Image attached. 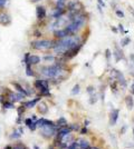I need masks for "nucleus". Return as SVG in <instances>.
Instances as JSON below:
<instances>
[{
	"mask_svg": "<svg viewBox=\"0 0 134 149\" xmlns=\"http://www.w3.org/2000/svg\"><path fill=\"white\" fill-rule=\"evenodd\" d=\"M97 3L102 7V8H105V2H104L103 0H97Z\"/></svg>",
	"mask_w": 134,
	"mask_h": 149,
	"instance_id": "79ce46f5",
	"label": "nucleus"
},
{
	"mask_svg": "<svg viewBox=\"0 0 134 149\" xmlns=\"http://www.w3.org/2000/svg\"><path fill=\"white\" fill-rule=\"evenodd\" d=\"M5 149H13V146L8 145V146H6V147H5Z\"/></svg>",
	"mask_w": 134,
	"mask_h": 149,
	"instance_id": "de8ad7c7",
	"label": "nucleus"
},
{
	"mask_svg": "<svg viewBox=\"0 0 134 149\" xmlns=\"http://www.w3.org/2000/svg\"><path fill=\"white\" fill-rule=\"evenodd\" d=\"M37 109L40 115H46L48 112V106L45 101H39L37 104Z\"/></svg>",
	"mask_w": 134,
	"mask_h": 149,
	"instance_id": "dca6fc26",
	"label": "nucleus"
},
{
	"mask_svg": "<svg viewBox=\"0 0 134 149\" xmlns=\"http://www.w3.org/2000/svg\"><path fill=\"white\" fill-rule=\"evenodd\" d=\"M133 137H134V128H133Z\"/></svg>",
	"mask_w": 134,
	"mask_h": 149,
	"instance_id": "603ef678",
	"label": "nucleus"
},
{
	"mask_svg": "<svg viewBox=\"0 0 134 149\" xmlns=\"http://www.w3.org/2000/svg\"><path fill=\"white\" fill-rule=\"evenodd\" d=\"M40 97H41V96H38L37 98H35V99H32V100H28V101L24 102V104H22V106L25 107L26 109H30V108H34V107H36V106H37V104H38L39 101H40Z\"/></svg>",
	"mask_w": 134,
	"mask_h": 149,
	"instance_id": "2eb2a0df",
	"label": "nucleus"
},
{
	"mask_svg": "<svg viewBox=\"0 0 134 149\" xmlns=\"http://www.w3.org/2000/svg\"><path fill=\"white\" fill-rule=\"evenodd\" d=\"M86 20H87L86 15H85L84 13H77V15H75V16H73V17L70 18V22L76 24V25L82 29L84 26H85V24H86Z\"/></svg>",
	"mask_w": 134,
	"mask_h": 149,
	"instance_id": "0eeeda50",
	"label": "nucleus"
},
{
	"mask_svg": "<svg viewBox=\"0 0 134 149\" xmlns=\"http://www.w3.org/2000/svg\"><path fill=\"white\" fill-rule=\"evenodd\" d=\"M88 124H89L88 120H85V121H84V126H85V127H87V126H88Z\"/></svg>",
	"mask_w": 134,
	"mask_h": 149,
	"instance_id": "49530a36",
	"label": "nucleus"
},
{
	"mask_svg": "<svg viewBox=\"0 0 134 149\" xmlns=\"http://www.w3.org/2000/svg\"><path fill=\"white\" fill-rule=\"evenodd\" d=\"M120 116V110L119 109H112L109 112V126H115L117 123V119Z\"/></svg>",
	"mask_w": 134,
	"mask_h": 149,
	"instance_id": "9d476101",
	"label": "nucleus"
},
{
	"mask_svg": "<svg viewBox=\"0 0 134 149\" xmlns=\"http://www.w3.org/2000/svg\"><path fill=\"white\" fill-rule=\"evenodd\" d=\"M115 13H116V16H117V17H120V18H124V13H123L122 10L116 9V10H115Z\"/></svg>",
	"mask_w": 134,
	"mask_h": 149,
	"instance_id": "c9c22d12",
	"label": "nucleus"
},
{
	"mask_svg": "<svg viewBox=\"0 0 134 149\" xmlns=\"http://www.w3.org/2000/svg\"><path fill=\"white\" fill-rule=\"evenodd\" d=\"M11 24V18H10V16L8 15L7 13H0V25L1 26H9Z\"/></svg>",
	"mask_w": 134,
	"mask_h": 149,
	"instance_id": "f8f14e48",
	"label": "nucleus"
},
{
	"mask_svg": "<svg viewBox=\"0 0 134 149\" xmlns=\"http://www.w3.org/2000/svg\"><path fill=\"white\" fill-rule=\"evenodd\" d=\"M13 149H27V147H26L25 145H22L21 143H18L13 146Z\"/></svg>",
	"mask_w": 134,
	"mask_h": 149,
	"instance_id": "473e14b6",
	"label": "nucleus"
},
{
	"mask_svg": "<svg viewBox=\"0 0 134 149\" xmlns=\"http://www.w3.org/2000/svg\"><path fill=\"white\" fill-rule=\"evenodd\" d=\"M45 61H49V62H55L56 61V57L55 56H51V55H46V56L43 58Z\"/></svg>",
	"mask_w": 134,
	"mask_h": 149,
	"instance_id": "c85d7f7f",
	"label": "nucleus"
},
{
	"mask_svg": "<svg viewBox=\"0 0 134 149\" xmlns=\"http://www.w3.org/2000/svg\"><path fill=\"white\" fill-rule=\"evenodd\" d=\"M27 149H29V148H28V147H27Z\"/></svg>",
	"mask_w": 134,
	"mask_h": 149,
	"instance_id": "5fc2aeb1",
	"label": "nucleus"
},
{
	"mask_svg": "<svg viewBox=\"0 0 134 149\" xmlns=\"http://www.w3.org/2000/svg\"><path fill=\"white\" fill-rule=\"evenodd\" d=\"M56 125H57V128H64V127H67L68 126V123H67V119L65 117H59L58 120L56 121Z\"/></svg>",
	"mask_w": 134,
	"mask_h": 149,
	"instance_id": "4be33fe9",
	"label": "nucleus"
},
{
	"mask_svg": "<svg viewBox=\"0 0 134 149\" xmlns=\"http://www.w3.org/2000/svg\"><path fill=\"white\" fill-rule=\"evenodd\" d=\"M111 78H113V79H115V80L117 81L119 86H120L123 90L126 89V87H128V82H126V79H125V77H124V74H123L122 71L113 68L112 70H111Z\"/></svg>",
	"mask_w": 134,
	"mask_h": 149,
	"instance_id": "39448f33",
	"label": "nucleus"
},
{
	"mask_svg": "<svg viewBox=\"0 0 134 149\" xmlns=\"http://www.w3.org/2000/svg\"><path fill=\"white\" fill-rule=\"evenodd\" d=\"M7 1H8V0H0V9H2L4 7L6 6Z\"/></svg>",
	"mask_w": 134,
	"mask_h": 149,
	"instance_id": "58836bf2",
	"label": "nucleus"
},
{
	"mask_svg": "<svg viewBox=\"0 0 134 149\" xmlns=\"http://www.w3.org/2000/svg\"><path fill=\"white\" fill-rule=\"evenodd\" d=\"M111 29H112V31H114V32H117V29H116V28H114V27H112V28H111Z\"/></svg>",
	"mask_w": 134,
	"mask_h": 149,
	"instance_id": "09e8293b",
	"label": "nucleus"
},
{
	"mask_svg": "<svg viewBox=\"0 0 134 149\" xmlns=\"http://www.w3.org/2000/svg\"><path fill=\"white\" fill-rule=\"evenodd\" d=\"M30 1H32V2H37V1H40V0H30Z\"/></svg>",
	"mask_w": 134,
	"mask_h": 149,
	"instance_id": "8fccbe9b",
	"label": "nucleus"
},
{
	"mask_svg": "<svg viewBox=\"0 0 134 149\" xmlns=\"http://www.w3.org/2000/svg\"><path fill=\"white\" fill-rule=\"evenodd\" d=\"M66 11H67L66 8H58V7H56V8L53 10L51 17H53V19H58L59 17L64 16L65 13H66Z\"/></svg>",
	"mask_w": 134,
	"mask_h": 149,
	"instance_id": "4468645a",
	"label": "nucleus"
},
{
	"mask_svg": "<svg viewBox=\"0 0 134 149\" xmlns=\"http://www.w3.org/2000/svg\"><path fill=\"white\" fill-rule=\"evenodd\" d=\"M9 100L11 101V102H18V101H21V100H24L26 96L25 95H22V93H13V91H9L8 90V96H7Z\"/></svg>",
	"mask_w": 134,
	"mask_h": 149,
	"instance_id": "1a4fd4ad",
	"label": "nucleus"
},
{
	"mask_svg": "<svg viewBox=\"0 0 134 149\" xmlns=\"http://www.w3.org/2000/svg\"><path fill=\"white\" fill-rule=\"evenodd\" d=\"M77 145L79 146V148L81 149H92V146L89 145V143L87 140H85L83 138H79V139H77L76 140Z\"/></svg>",
	"mask_w": 134,
	"mask_h": 149,
	"instance_id": "6ab92c4d",
	"label": "nucleus"
},
{
	"mask_svg": "<svg viewBox=\"0 0 134 149\" xmlns=\"http://www.w3.org/2000/svg\"><path fill=\"white\" fill-rule=\"evenodd\" d=\"M40 60H41V58L39 56H37V55H30L26 65L29 63V65H32V66H35V65H38L39 62H40Z\"/></svg>",
	"mask_w": 134,
	"mask_h": 149,
	"instance_id": "a211bd4d",
	"label": "nucleus"
},
{
	"mask_svg": "<svg viewBox=\"0 0 134 149\" xmlns=\"http://www.w3.org/2000/svg\"><path fill=\"white\" fill-rule=\"evenodd\" d=\"M26 74L28 76V77H35V72H34V70L32 68V65H26Z\"/></svg>",
	"mask_w": 134,
	"mask_h": 149,
	"instance_id": "393cba45",
	"label": "nucleus"
},
{
	"mask_svg": "<svg viewBox=\"0 0 134 149\" xmlns=\"http://www.w3.org/2000/svg\"><path fill=\"white\" fill-rule=\"evenodd\" d=\"M66 149H81V148H79V146L77 145L76 141H74V143H70L69 146H68V147H67Z\"/></svg>",
	"mask_w": 134,
	"mask_h": 149,
	"instance_id": "72a5a7b5",
	"label": "nucleus"
},
{
	"mask_svg": "<svg viewBox=\"0 0 134 149\" xmlns=\"http://www.w3.org/2000/svg\"><path fill=\"white\" fill-rule=\"evenodd\" d=\"M57 130H58L57 125H56V123H55V124L43 126V127L40 128V134H41V136L44 137V138L49 139V138H51V137L56 136Z\"/></svg>",
	"mask_w": 134,
	"mask_h": 149,
	"instance_id": "423d86ee",
	"label": "nucleus"
},
{
	"mask_svg": "<svg viewBox=\"0 0 134 149\" xmlns=\"http://www.w3.org/2000/svg\"><path fill=\"white\" fill-rule=\"evenodd\" d=\"M21 136H22V135H21L19 131H18V129H13V132H11V135H10V139L17 140V139H19Z\"/></svg>",
	"mask_w": 134,
	"mask_h": 149,
	"instance_id": "b1692460",
	"label": "nucleus"
},
{
	"mask_svg": "<svg viewBox=\"0 0 134 149\" xmlns=\"http://www.w3.org/2000/svg\"><path fill=\"white\" fill-rule=\"evenodd\" d=\"M111 56H112L111 50H109V49L105 50V57H106V60H107V61H109V58H111Z\"/></svg>",
	"mask_w": 134,
	"mask_h": 149,
	"instance_id": "f704fd0d",
	"label": "nucleus"
},
{
	"mask_svg": "<svg viewBox=\"0 0 134 149\" xmlns=\"http://www.w3.org/2000/svg\"><path fill=\"white\" fill-rule=\"evenodd\" d=\"M130 42H131V39H130V37H124L121 40L122 47H126L128 45H130Z\"/></svg>",
	"mask_w": 134,
	"mask_h": 149,
	"instance_id": "c756f323",
	"label": "nucleus"
},
{
	"mask_svg": "<svg viewBox=\"0 0 134 149\" xmlns=\"http://www.w3.org/2000/svg\"><path fill=\"white\" fill-rule=\"evenodd\" d=\"M68 35L69 33H68V31L66 30V28H62V29H57V30L54 31V36H55V38H57V39H62V38L66 37Z\"/></svg>",
	"mask_w": 134,
	"mask_h": 149,
	"instance_id": "f3484780",
	"label": "nucleus"
},
{
	"mask_svg": "<svg viewBox=\"0 0 134 149\" xmlns=\"http://www.w3.org/2000/svg\"><path fill=\"white\" fill-rule=\"evenodd\" d=\"M25 107H24V106H20V107H18V108H17V111H18V117H21V116H22V113H24V112H25Z\"/></svg>",
	"mask_w": 134,
	"mask_h": 149,
	"instance_id": "2f4dec72",
	"label": "nucleus"
},
{
	"mask_svg": "<svg viewBox=\"0 0 134 149\" xmlns=\"http://www.w3.org/2000/svg\"><path fill=\"white\" fill-rule=\"evenodd\" d=\"M35 88L40 91V96L46 97V96H51V91H49V80L47 79H37L34 82Z\"/></svg>",
	"mask_w": 134,
	"mask_h": 149,
	"instance_id": "20e7f679",
	"label": "nucleus"
},
{
	"mask_svg": "<svg viewBox=\"0 0 134 149\" xmlns=\"http://www.w3.org/2000/svg\"><path fill=\"white\" fill-rule=\"evenodd\" d=\"M111 80L112 82L109 84V87H111V90H112V93H117V90H119V84H117V81L113 79V78H111Z\"/></svg>",
	"mask_w": 134,
	"mask_h": 149,
	"instance_id": "5701e85b",
	"label": "nucleus"
},
{
	"mask_svg": "<svg viewBox=\"0 0 134 149\" xmlns=\"http://www.w3.org/2000/svg\"><path fill=\"white\" fill-rule=\"evenodd\" d=\"M126 129H128V126H126V125H124V126L121 128V130H120V134H121V135H124V134H125V131H126Z\"/></svg>",
	"mask_w": 134,
	"mask_h": 149,
	"instance_id": "4c0bfd02",
	"label": "nucleus"
},
{
	"mask_svg": "<svg viewBox=\"0 0 134 149\" xmlns=\"http://www.w3.org/2000/svg\"><path fill=\"white\" fill-rule=\"evenodd\" d=\"M82 47H83V42L79 45H77V46H75V47H73V48H70V49L64 55V57L67 59V60H69V59H72V58H74V57L79 52V50L82 49Z\"/></svg>",
	"mask_w": 134,
	"mask_h": 149,
	"instance_id": "6e6552de",
	"label": "nucleus"
},
{
	"mask_svg": "<svg viewBox=\"0 0 134 149\" xmlns=\"http://www.w3.org/2000/svg\"><path fill=\"white\" fill-rule=\"evenodd\" d=\"M40 74L46 79H54V80L62 81L66 76V68L64 65L55 62L49 66H45L40 69Z\"/></svg>",
	"mask_w": 134,
	"mask_h": 149,
	"instance_id": "f03ea898",
	"label": "nucleus"
},
{
	"mask_svg": "<svg viewBox=\"0 0 134 149\" xmlns=\"http://www.w3.org/2000/svg\"><path fill=\"white\" fill-rule=\"evenodd\" d=\"M131 93L134 95V80H133V82H132V85H131Z\"/></svg>",
	"mask_w": 134,
	"mask_h": 149,
	"instance_id": "37998d69",
	"label": "nucleus"
},
{
	"mask_svg": "<svg viewBox=\"0 0 134 149\" xmlns=\"http://www.w3.org/2000/svg\"><path fill=\"white\" fill-rule=\"evenodd\" d=\"M79 91H81V86H79L78 84H76V85L73 87V89H72V95H73V96H76V95L79 93Z\"/></svg>",
	"mask_w": 134,
	"mask_h": 149,
	"instance_id": "cd10ccee",
	"label": "nucleus"
},
{
	"mask_svg": "<svg viewBox=\"0 0 134 149\" xmlns=\"http://www.w3.org/2000/svg\"><path fill=\"white\" fill-rule=\"evenodd\" d=\"M47 16V11H46V8L44 6H37L36 7V17L38 20H44Z\"/></svg>",
	"mask_w": 134,
	"mask_h": 149,
	"instance_id": "9b49d317",
	"label": "nucleus"
},
{
	"mask_svg": "<svg viewBox=\"0 0 134 149\" xmlns=\"http://www.w3.org/2000/svg\"><path fill=\"white\" fill-rule=\"evenodd\" d=\"M56 41H53L49 39H39V40H35L30 42V48L35 50H40V51H45V50L53 49L55 46Z\"/></svg>",
	"mask_w": 134,
	"mask_h": 149,
	"instance_id": "7ed1b4c3",
	"label": "nucleus"
},
{
	"mask_svg": "<svg viewBox=\"0 0 134 149\" xmlns=\"http://www.w3.org/2000/svg\"><path fill=\"white\" fill-rule=\"evenodd\" d=\"M91 97H89V105H94L97 102V99H98V96H97V93H93L89 95Z\"/></svg>",
	"mask_w": 134,
	"mask_h": 149,
	"instance_id": "bb28decb",
	"label": "nucleus"
},
{
	"mask_svg": "<svg viewBox=\"0 0 134 149\" xmlns=\"http://www.w3.org/2000/svg\"><path fill=\"white\" fill-rule=\"evenodd\" d=\"M30 118H32V120H35V121H37V117H36V115H32Z\"/></svg>",
	"mask_w": 134,
	"mask_h": 149,
	"instance_id": "a18cd8bd",
	"label": "nucleus"
},
{
	"mask_svg": "<svg viewBox=\"0 0 134 149\" xmlns=\"http://www.w3.org/2000/svg\"><path fill=\"white\" fill-rule=\"evenodd\" d=\"M119 31H120V32H122V33H126V32H128L126 30H124L123 25H119Z\"/></svg>",
	"mask_w": 134,
	"mask_h": 149,
	"instance_id": "a19ab883",
	"label": "nucleus"
},
{
	"mask_svg": "<svg viewBox=\"0 0 134 149\" xmlns=\"http://www.w3.org/2000/svg\"><path fill=\"white\" fill-rule=\"evenodd\" d=\"M79 132H81V135H86V134L88 132V130H87V127H85V126H84L83 128L79 130Z\"/></svg>",
	"mask_w": 134,
	"mask_h": 149,
	"instance_id": "e433bc0d",
	"label": "nucleus"
},
{
	"mask_svg": "<svg viewBox=\"0 0 134 149\" xmlns=\"http://www.w3.org/2000/svg\"><path fill=\"white\" fill-rule=\"evenodd\" d=\"M86 91H87V93H88L89 95H91V93H94V87H93V86H88V87H87V90H86Z\"/></svg>",
	"mask_w": 134,
	"mask_h": 149,
	"instance_id": "ea45409f",
	"label": "nucleus"
},
{
	"mask_svg": "<svg viewBox=\"0 0 134 149\" xmlns=\"http://www.w3.org/2000/svg\"><path fill=\"white\" fill-rule=\"evenodd\" d=\"M68 127H69V129L72 131L79 130V125H77V124H70V125H68Z\"/></svg>",
	"mask_w": 134,
	"mask_h": 149,
	"instance_id": "7c9ffc66",
	"label": "nucleus"
},
{
	"mask_svg": "<svg viewBox=\"0 0 134 149\" xmlns=\"http://www.w3.org/2000/svg\"><path fill=\"white\" fill-rule=\"evenodd\" d=\"M2 106H4V109H13V108H15V104L11 102L10 100L4 101V102H2Z\"/></svg>",
	"mask_w": 134,
	"mask_h": 149,
	"instance_id": "a878e982",
	"label": "nucleus"
},
{
	"mask_svg": "<svg viewBox=\"0 0 134 149\" xmlns=\"http://www.w3.org/2000/svg\"><path fill=\"white\" fill-rule=\"evenodd\" d=\"M82 42H83L82 38L79 37L78 35H68L66 37L62 38V39H58L57 41L55 42V46H54L53 50L57 56H64L70 48L82 44Z\"/></svg>",
	"mask_w": 134,
	"mask_h": 149,
	"instance_id": "f257e3e1",
	"label": "nucleus"
},
{
	"mask_svg": "<svg viewBox=\"0 0 134 149\" xmlns=\"http://www.w3.org/2000/svg\"><path fill=\"white\" fill-rule=\"evenodd\" d=\"M18 131H19L21 135H24V132H25V130H24V128H22V127H19V128H18Z\"/></svg>",
	"mask_w": 134,
	"mask_h": 149,
	"instance_id": "c03bdc74",
	"label": "nucleus"
},
{
	"mask_svg": "<svg viewBox=\"0 0 134 149\" xmlns=\"http://www.w3.org/2000/svg\"><path fill=\"white\" fill-rule=\"evenodd\" d=\"M133 15H134V11H133Z\"/></svg>",
	"mask_w": 134,
	"mask_h": 149,
	"instance_id": "6e6d98bb",
	"label": "nucleus"
},
{
	"mask_svg": "<svg viewBox=\"0 0 134 149\" xmlns=\"http://www.w3.org/2000/svg\"><path fill=\"white\" fill-rule=\"evenodd\" d=\"M34 149H39V147H37V146H35V147H34Z\"/></svg>",
	"mask_w": 134,
	"mask_h": 149,
	"instance_id": "3c124183",
	"label": "nucleus"
},
{
	"mask_svg": "<svg viewBox=\"0 0 134 149\" xmlns=\"http://www.w3.org/2000/svg\"><path fill=\"white\" fill-rule=\"evenodd\" d=\"M13 86L16 88V90H17L18 93H22V95H25L26 97H27V96H30V95H29V93H28V91H27V90H26L25 88L22 87L21 85H19L18 82H13Z\"/></svg>",
	"mask_w": 134,
	"mask_h": 149,
	"instance_id": "aec40b11",
	"label": "nucleus"
},
{
	"mask_svg": "<svg viewBox=\"0 0 134 149\" xmlns=\"http://www.w3.org/2000/svg\"><path fill=\"white\" fill-rule=\"evenodd\" d=\"M112 55L114 56L115 61H120L121 59H125L124 54H123V50H122L119 46H115V49H114V51L112 52Z\"/></svg>",
	"mask_w": 134,
	"mask_h": 149,
	"instance_id": "ddd939ff",
	"label": "nucleus"
},
{
	"mask_svg": "<svg viewBox=\"0 0 134 149\" xmlns=\"http://www.w3.org/2000/svg\"><path fill=\"white\" fill-rule=\"evenodd\" d=\"M125 105H126V108H128V110H132L134 107V99L132 96H126L125 97Z\"/></svg>",
	"mask_w": 134,
	"mask_h": 149,
	"instance_id": "412c9836",
	"label": "nucleus"
},
{
	"mask_svg": "<svg viewBox=\"0 0 134 149\" xmlns=\"http://www.w3.org/2000/svg\"><path fill=\"white\" fill-rule=\"evenodd\" d=\"M133 123H134V118H133Z\"/></svg>",
	"mask_w": 134,
	"mask_h": 149,
	"instance_id": "864d4df0",
	"label": "nucleus"
}]
</instances>
